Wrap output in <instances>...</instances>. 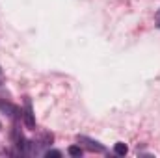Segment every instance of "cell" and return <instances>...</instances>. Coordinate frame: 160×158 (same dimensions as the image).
Returning <instances> with one entry per match:
<instances>
[{
  "label": "cell",
  "instance_id": "obj_1",
  "mask_svg": "<svg viewBox=\"0 0 160 158\" xmlns=\"http://www.w3.org/2000/svg\"><path fill=\"white\" fill-rule=\"evenodd\" d=\"M22 114V119H24V125L28 126V128H34L36 126V117H34V110H32V102L26 99V102H24V110L21 112Z\"/></svg>",
  "mask_w": 160,
  "mask_h": 158
},
{
  "label": "cell",
  "instance_id": "obj_2",
  "mask_svg": "<svg viewBox=\"0 0 160 158\" xmlns=\"http://www.w3.org/2000/svg\"><path fill=\"white\" fill-rule=\"evenodd\" d=\"M78 140V143H86V147L89 149V151H97V153H104V147L99 143V141H95V140H91V138H86V136H78L77 138Z\"/></svg>",
  "mask_w": 160,
  "mask_h": 158
},
{
  "label": "cell",
  "instance_id": "obj_3",
  "mask_svg": "<svg viewBox=\"0 0 160 158\" xmlns=\"http://www.w3.org/2000/svg\"><path fill=\"white\" fill-rule=\"evenodd\" d=\"M114 151H116V155H119V156H125V155H127V153H128V147H127V145H125V143H116V145H114Z\"/></svg>",
  "mask_w": 160,
  "mask_h": 158
},
{
  "label": "cell",
  "instance_id": "obj_4",
  "mask_svg": "<svg viewBox=\"0 0 160 158\" xmlns=\"http://www.w3.org/2000/svg\"><path fill=\"white\" fill-rule=\"evenodd\" d=\"M67 153L71 155V156H82V147H78V145H71L69 149H67Z\"/></svg>",
  "mask_w": 160,
  "mask_h": 158
},
{
  "label": "cell",
  "instance_id": "obj_5",
  "mask_svg": "<svg viewBox=\"0 0 160 158\" xmlns=\"http://www.w3.org/2000/svg\"><path fill=\"white\" fill-rule=\"evenodd\" d=\"M0 110H4V112H13V114L17 112V110H15L9 102H2V101H0Z\"/></svg>",
  "mask_w": 160,
  "mask_h": 158
},
{
  "label": "cell",
  "instance_id": "obj_6",
  "mask_svg": "<svg viewBox=\"0 0 160 158\" xmlns=\"http://www.w3.org/2000/svg\"><path fill=\"white\" fill-rule=\"evenodd\" d=\"M60 155H62L60 151H48V153H47V156H48V158H50V156H60Z\"/></svg>",
  "mask_w": 160,
  "mask_h": 158
},
{
  "label": "cell",
  "instance_id": "obj_7",
  "mask_svg": "<svg viewBox=\"0 0 160 158\" xmlns=\"http://www.w3.org/2000/svg\"><path fill=\"white\" fill-rule=\"evenodd\" d=\"M155 21H157V26L160 28V9L157 11V15H155Z\"/></svg>",
  "mask_w": 160,
  "mask_h": 158
},
{
  "label": "cell",
  "instance_id": "obj_8",
  "mask_svg": "<svg viewBox=\"0 0 160 158\" xmlns=\"http://www.w3.org/2000/svg\"><path fill=\"white\" fill-rule=\"evenodd\" d=\"M0 77H2V71H0Z\"/></svg>",
  "mask_w": 160,
  "mask_h": 158
}]
</instances>
